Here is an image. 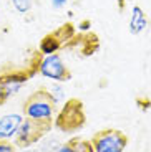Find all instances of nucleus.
<instances>
[{
    "instance_id": "f257e3e1",
    "label": "nucleus",
    "mask_w": 151,
    "mask_h": 152,
    "mask_svg": "<svg viewBox=\"0 0 151 152\" xmlns=\"http://www.w3.org/2000/svg\"><path fill=\"white\" fill-rule=\"evenodd\" d=\"M23 118L35 119L40 122L55 126V118H57V101L53 99L48 88L42 86L35 89L28 98L23 101L22 106Z\"/></svg>"
},
{
    "instance_id": "f03ea898",
    "label": "nucleus",
    "mask_w": 151,
    "mask_h": 152,
    "mask_svg": "<svg viewBox=\"0 0 151 152\" xmlns=\"http://www.w3.org/2000/svg\"><path fill=\"white\" fill-rule=\"evenodd\" d=\"M85 122H87V114H85L83 101L78 98H70L57 113L55 127L60 132H78L80 129H83Z\"/></svg>"
},
{
    "instance_id": "7ed1b4c3",
    "label": "nucleus",
    "mask_w": 151,
    "mask_h": 152,
    "mask_svg": "<svg viewBox=\"0 0 151 152\" xmlns=\"http://www.w3.org/2000/svg\"><path fill=\"white\" fill-rule=\"evenodd\" d=\"M30 66L19 68L13 65H5L0 68V106L20 91V88L35 75Z\"/></svg>"
},
{
    "instance_id": "20e7f679",
    "label": "nucleus",
    "mask_w": 151,
    "mask_h": 152,
    "mask_svg": "<svg viewBox=\"0 0 151 152\" xmlns=\"http://www.w3.org/2000/svg\"><path fill=\"white\" fill-rule=\"evenodd\" d=\"M52 127H53V124H47V122L23 118L19 131L13 136V142H15L17 147H22V149L32 147V145L42 142L43 137L52 131Z\"/></svg>"
},
{
    "instance_id": "39448f33",
    "label": "nucleus",
    "mask_w": 151,
    "mask_h": 152,
    "mask_svg": "<svg viewBox=\"0 0 151 152\" xmlns=\"http://www.w3.org/2000/svg\"><path fill=\"white\" fill-rule=\"evenodd\" d=\"M76 35V28L73 23L67 22L63 25L57 28L53 31H48L47 35H43V38L38 43V50L42 55H53L58 53L61 48H67L68 43L72 42Z\"/></svg>"
},
{
    "instance_id": "423d86ee",
    "label": "nucleus",
    "mask_w": 151,
    "mask_h": 152,
    "mask_svg": "<svg viewBox=\"0 0 151 152\" xmlns=\"http://www.w3.org/2000/svg\"><path fill=\"white\" fill-rule=\"evenodd\" d=\"M90 141L95 152H125L128 145V136L120 129L106 127L95 132Z\"/></svg>"
},
{
    "instance_id": "0eeeda50",
    "label": "nucleus",
    "mask_w": 151,
    "mask_h": 152,
    "mask_svg": "<svg viewBox=\"0 0 151 152\" xmlns=\"http://www.w3.org/2000/svg\"><path fill=\"white\" fill-rule=\"evenodd\" d=\"M40 75L48 80H53L55 83H67L72 80V71L63 61L60 53L43 56L42 63H40Z\"/></svg>"
},
{
    "instance_id": "6e6552de",
    "label": "nucleus",
    "mask_w": 151,
    "mask_h": 152,
    "mask_svg": "<svg viewBox=\"0 0 151 152\" xmlns=\"http://www.w3.org/2000/svg\"><path fill=\"white\" fill-rule=\"evenodd\" d=\"M68 50H78L81 56H91L100 48V40L95 33H76L75 38L68 43Z\"/></svg>"
},
{
    "instance_id": "1a4fd4ad",
    "label": "nucleus",
    "mask_w": 151,
    "mask_h": 152,
    "mask_svg": "<svg viewBox=\"0 0 151 152\" xmlns=\"http://www.w3.org/2000/svg\"><path fill=\"white\" fill-rule=\"evenodd\" d=\"M23 121V114H5L0 118V139H12Z\"/></svg>"
},
{
    "instance_id": "9d476101",
    "label": "nucleus",
    "mask_w": 151,
    "mask_h": 152,
    "mask_svg": "<svg viewBox=\"0 0 151 152\" xmlns=\"http://www.w3.org/2000/svg\"><path fill=\"white\" fill-rule=\"evenodd\" d=\"M150 25V18L144 13V10L140 5H135L131 8V17H130V23H128V30L131 35H140Z\"/></svg>"
},
{
    "instance_id": "9b49d317",
    "label": "nucleus",
    "mask_w": 151,
    "mask_h": 152,
    "mask_svg": "<svg viewBox=\"0 0 151 152\" xmlns=\"http://www.w3.org/2000/svg\"><path fill=\"white\" fill-rule=\"evenodd\" d=\"M53 152H95L91 141H87L83 137H72L67 142L60 144Z\"/></svg>"
},
{
    "instance_id": "f8f14e48",
    "label": "nucleus",
    "mask_w": 151,
    "mask_h": 152,
    "mask_svg": "<svg viewBox=\"0 0 151 152\" xmlns=\"http://www.w3.org/2000/svg\"><path fill=\"white\" fill-rule=\"evenodd\" d=\"M10 2H12V7L15 8L19 13H22V15L28 13L32 10V7H33V0H10Z\"/></svg>"
},
{
    "instance_id": "ddd939ff",
    "label": "nucleus",
    "mask_w": 151,
    "mask_h": 152,
    "mask_svg": "<svg viewBox=\"0 0 151 152\" xmlns=\"http://www.w3.org/2000/svg\"><path fill=\"white\" fill-rule=\"evenodd\" d=\"M50 93H52V96H53V99H55V101H57V104L60 103L61 99L65 98V94H63V88L60 86V83H55L53 84L52 88H50Z\"/></svg>"
},
{
    "instance_id": "4468645a",
    "label": "nucleus",
    "mask_w": 151,
    "mask_h": 152,
    "mask_svg": "<svg viewBox=\"0 0 151 152\" xmlns=\"http://www.w3.org/2000/svg\"><path fill=\"white\" fill-rule=\"evenodd\" d=\"M0 152H17L15 142H10L8 139H0Z\"/></svg>"
},
{
    "instance_id": "2eb2a0df",
    "label": "nucleus",
    "mask_w": 151,
    "mask_h": 152,
    "mask_svg": "<svg viewBox=\"0 0 151 152\" xmlns=\"http://www.w3.org/2000/svg\"><path fill=\"white\" fill-rule=\"evenodd\" d=\"M67 4H68V0H52V7H53V8H57V10L63 8Z\"/></svg>"
},
{
    "instance_id": "dca6fc26",
    "label": "nucleus",
    "mask_w": 151,
    "mask_h": 152,
    "mask_svg": "<svg viewBox=\"0 0 151 152\" xmlns=\"http://www.w3.org/2000/svg\"><path fill=\"white\" fill-rule=\"evenodd\" d=\"M20 152H45V149L40 145V147H27V149H22Z\"/></svg>"
}]
</instances>
